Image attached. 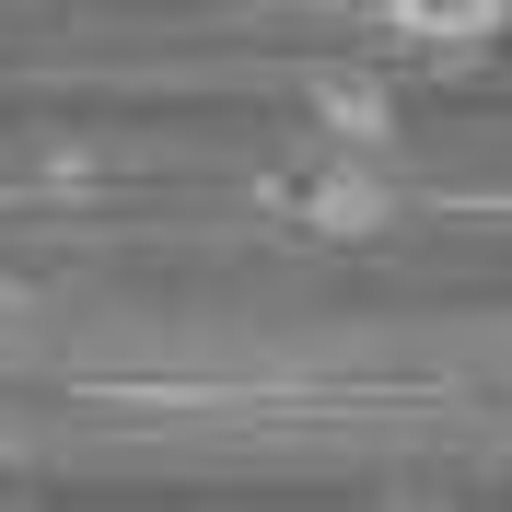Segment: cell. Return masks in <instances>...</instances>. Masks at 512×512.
<instances>
[{"label":"cell","mask_w":512,"mask_h":512,"mask_svg":"<svg viewBox=\"0 0 512 512\" xmlns=\"http://www.w3.org/2000/svg\"><path fill=\"white\" fill-rule=\"evenodd\" d=\"M384 35L419 59H489L512 35V0H384Z\"/></svg>","instance_id":"6da1fadb"}]
</instances>
